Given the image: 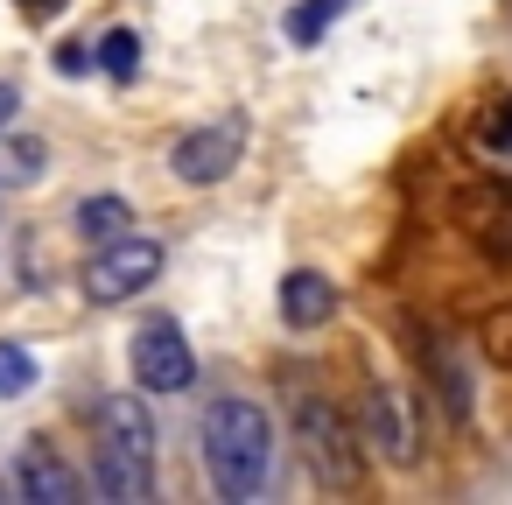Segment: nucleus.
Here are the masks:
<instances>
[{
    "mask_svg": "<svg viewBox=\"0 0 512 505\" xmlns=\"http://www.w3.org/2000/svg\"><path fill=\"white\" fill-rule=\"evenodd\" d=\"M330 316H337V281L316 274V267H295L281 281V323L288 330H323Z\"/></svg>",
    "mask_w": 512,
    "mask_h": 505,
    "instance_id": "obj_9",
    "label": "nucleus"
},
{
    "mask_svg": "<svg viewBox=\"0 0 512 505\" xmlns=\"http://www.w3.org/2000/svg\"><path fill=\"white\" fill-rule=\"evenodd\" d=\"M344 8H351V0H302V8L288 15V36H295V43H316V36H323Z\"/></svg>",
    "mask_w": 512,
    "mask_h": 505,
    "instance_id": "obj_13",
    "label": "nucleus"
},
{
    "mask_svg": "<svg viewBox=\"0 0 512 505\" xmlns=\"http://www.w3.org/2000/svg\"><path fill=\"white\" fill-rule=\"evenodd\" d=\"M36 386V358L22 351V344H0V400H15V393H29Z\"/></svg>",
    "mask_w": 512,
    "mask_h": 505,
    "instance_id": "obj_14",
    "label": "nucleus"
},
{
    "mask_svg": "<svg viewBox=\"0 0 512 505\" xmlns=\"http://www.w3.org/2000/svg\"><path fill=\"white\" fill-rule=\"evenodd\" d=\"M491 134H498V141H512V99L498 106V127H491Z\"/></svg>",
    "mask_w": 512,
    "mask_h": 505,
    "instance_id": "obj_20",
    "label": "nucleus"
},
{
    "mask_svg": "<svg viewBox=\"0 0 512 505\" xmlns=\"http://www.w3.org/2000/svg\"><path fill=\"white\" fill-rule=\"evenodd\" d=\"M197 449H204V477L218 498H253L274 470V428H267V407L260 400H239V393H218L204 407V428H197Z\"/></svg>",
    "mask_w": 512,
    "mask_h": 505,
    "instance_id": "obj_1",
    "label": "nucleus"
},
{
    "mask_svg": "<svg viewBox=\"0 0 512 505\" xmlns=\"http://www.w3.org/2000/svg\"><path fill=\"white\" fill-rule=\"evenodd\" d=\"M428 372H435V386H442L449 414H470V379H463V365H456V351H449L442 337H428Z\"/></svg>",
    "mask_w": 512,
    "mask_h": 505,
    "instance_id": "obj_11",
    "label": "nucleus"
},
{
    "mask_svg": "<svg viewBox=\"0 0 512 505\" xmlns=\"http://www.w3.org/2000/svg\"><path fill=\"white\" fill-rule=\"evenodd\" d=\"M92 57H99V71H106V78H120V85H127V78L141 71V36H134V29H113Z\"/></svg>",
    "mask_w": 512,
    "mask_h": 505,
    "instance_id": "obj_12",
    "label": "nucleus"
},
{
    "mask_svg": "<svg viewBox=\"0 0 512 505\" xmlns=\"http://www.w3.org/2000/svg\"><path fill=\"white\" fill-rule=\"evenodd\" d=\"M134 379H141L148 393H190V379H197V351H190L183 323L155 316V323L134 330Z\"/></svg>",
    "mask_w": 512,
    "mask_h": 505,
    "instance_id": "obj_6",
    "label": "nucleus"
},
{
    "mask_svg": "<svg viewBox=\"0 0 512 505\" xmlns=\"http://www.w3.org/2000/svg\"><path fill=\"white\" fill-rule=\"evenodd\" d=\"M127 225H134V204H127V197H85V204H78V232H85L92 246L120 239Z\"/></svg>",
    "mask_w": 512,
    "mask_h": 505,
    "instance_id": "obj_10",
    "label": "nucleus"
},
{
    "mask_svg": "<svg viewBox=\"0 0 512 505\" xmlns=\"http://www.w3.org/2000/svg\"><path fill=\"white\" fill-rule=\"evenodd\" d=\"M0 169H8L15 183H36V176H43V141H15V148H8V162H0Z\"/></svg>",
    "mask_w": 512,
    "mask_h": 505,
    "instance_id": "obj_16",
    "label": "nucleus"
},
{
    "mask_svg": "<svg viewBox=\"0 0 512 505\" xmlns=\"http://www.w3.org/2000/svg\"><path fill=\"white\" fill-rule=\"evenodd\" d=\"M365 442L379 456H393V463H414V414H407V400L393 386H372L365 393Z\"/></svg>",
    "mask_w": 512,
    "mask_h": 505,
    "instance_id": "obj_8",
    "label": "nucleus"
},
{
    "mask_svg": "<svg viewBox=\"0 0 512 505\" xmlns=\"http://www.w3.org/2000/svg\"><path fill=\"white\" fill-rule=\"evenodd\" d=\"M15 106H22V92H15V85H0V127H8V113H15Z\"/></svg>",
    "mask_w": 512,
    "mask_h": 505,
    "instance_id": "obj_19",
    "label": "nucleus"
},
{
    "mask_svg": "<svg viewBox=\"0 0 512 505\" xmlns=\"http://www.w3.org/2000/svg\"><path fill=\"white\" fill-rule=\"evenodd\" d=\"M8 498H22V505H78V470L57 463L50 442H29L22 463L8 470Z\"/></svg>",
    "mask_w": 512,
    "mask_h": 505,
    "instance_id": "obj_7",
    "label": "nucleus"
},
{
    "mask_svg": "<svg viewBox=\"0 0 512 505\" xmlns=\"http://www.w3.org/2000/svg\"><path fill=\"white\" fill-rule=\"evenodd\" d=\"M155 281H162V246L141 239V232H120V239H106V246L85 260V295H92L99 309L134 302V295H148Z\"/></svg>",
    "mask_w": 512,
    "mask_h": 505,
    "instance_id": "obj_4",
    "label": "nucleus"
},
{
    "mask_svg": "<svg viewBox=\"0 0 512 505\" xmlns=\"http://www.w3.org/2000/svg\"><path fill=\"white\" fill-rule=\"evenodd\" d=\"M57 71H64V78H85V71H92V50L64 43V50H57Z\"/></svg>",
    "mask_w": 512,
    "mask_h": 505,
    "instance_id": "obj_17",
    "label": "nucleus"
},
{
    "mask_svg": "<svg viewBox=\"0 0 512 505\" xmlns=\"http://www.w3.org/2000/svg\"><path fill=\"white\" fill-rule=\"evenodd\" d=\"M239 155H246V120H204L169 148V176L190 190H211L239 169Z\"/></svg>",
    "mask_w": 512,
    "mask_h": 505,
    "instance_id": "obj_5",
    "label": "nucleus"
},
{
    "mask_svg": "<svg viewBox=\"0 0 512 505\" xmlns=\"http://www.w3.org/2000/svg\"><path fill=\"white\" fill-rule=\"evenodd\" d=\"M477 337H484V351H491L498 365H512V302H505V309H491Z\"/></svg>",
    "mask_w": 512,
    "mask_h": 505,
    "instance_id": "obj_15",
    "label": "nucleus"
},
{
    "mask_svg": "<svg viewBox=\"0 0 512 505\" xmlns=\"http://www.w3.org/2000/svg\"><path fill=\"white\" fill-rule=\"evenodd\" d=\"M295 442H302V456H309V470H316L323 491H358V484H365L358 435H351V421H344L337 407L302 400V407H295Z\"/></svg>",
    "mask_w": 512,
    "mask_h": 505,
    "instance_id": "obj_3",
    "label": "nucleus"
},
{
    "mask_svg": "<svg viewBox=\"0 0 512 505\" xmlns=\"http://www.w3.org/2000/svg\"><path fill=\"white\" fill-rule=\"evenodd\" d=\"M92 477L113 505L148 498V484H155V421L134 393L99 400V414H92Z\"/></svg>",
    "mask_w": 512,
    "mask_h": 505,
    "instance_id": "obj_2",
    "label": "nucleus"
},
{
    "mask_svg": "<svg viewBox=\"0 0 512 505\" xmlns=\"http://www.w3.org/2000/svg\"><path fill=\"white\" fill-rule=\"evenodd\" d=\"M64 8H71V0H22V15H29V22H57Z\"/></svg>",
    "mask_w": 512,
    "mask_h": 505,
    "instance_id": "obj_18",
    "label": "nucleus"
}]
</instances>
